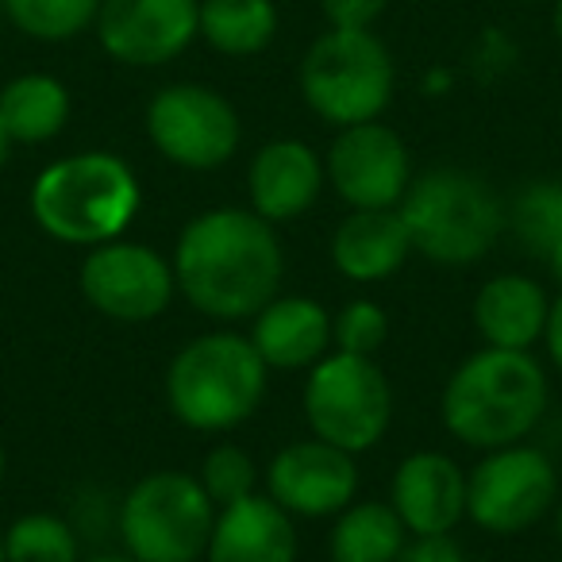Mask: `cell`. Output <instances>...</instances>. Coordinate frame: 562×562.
<instances>
[{
  "instance_id": "obj_23",
  "label": "cell",
  "mask_w": 562,
  "mask_h": 562,
  "mask_svg": "<svg viewBox=\"0 0 562 562\" xmlns=\"http://www.w3.org/2000/svg\"><path fill=\"white\" fill-rule=\"evenodd\" d=\"M405 520L393 505H347L331 528V562H397L405 551Z\"/></svg>"
},
{
  "instance_id": "obj_37",
  "label": "cell",
  "mask_w": 562,
  "mask_h": 562,
  "mask_svg": "<svg viewBox=\"0 0 562 562\" xmlns=\"http://www.w3.org/2000/svg\"><path fill=\"white\" fill-rule=\"evenodd\" d=\"M0 562H4V536H0Z\"/></svg>"
},
{
  "instance_id": "obj_35",
  "label": "cell",
  "mask_w": 562,
  "mask_h": 562,
  "mask_svg": "<svg viewBox=\"0 0 562 562\" xmlns=\"http://www.w3.org/2000/svg\"><path fill=\"white\" fill-rule=\"evenodd\" d=\"M551 270H554V278L562 281V250H554V255H551Z\"/></svg>"
},
{
  "instance_id": "obj_25",
  "label": "cell",
  "mask_w": 562,
  "mask_h": 562,
  "mask_svg": "<svg viewBox=\"0 0 562 562\" xmlns=\"http://www.w3.org/2000/svg\"><path fill=\"white\" fill-rule=\"evenodd\" d=\"M4 562H81L78 536L55 513H27L4 531Z\"/></svg>"
},
{
  "instance_id": "obj_9",
  "label": "cell",
  "mask_w": 562,
  "mask_h": 562,
  "mask_svg": "<svg viewBox=\"0 0 562 562\" xmlns=\"http://www.w3.org/2000/svg\"><path fill=\"white\" fill-rule=\"evenodd\" d=\"M147 135L166 162L204 173L232 162L243 139V124L224 93L196 81H178L150 97Z\"/></svg>"
},
{
  "instance_id": "obj_30",
  "label": "cell",
  "mask_w": 562,
  "mask_h": 562,
  "mask_svg": "<svg viewBox=\"0 0 562 562\" xmlns=\"http://www.w3.org/2000/svg\"><path fill=\"white\" fill-rule=\"evenodd\" d=\"M397 562H467V551L451 536H416L405 543Z\"/></svg>"
},
{
  "instance_id": "obj_13",
  "label": "cell",
  "mask_w": 562,
  "mask_h": 562,
  "mask_svg": "<svg viewBox=\"0 0 562 562\" xmlns=\"http://www.w3.org/2000/svg\"><path fill=\"white\" fill-rule=\"evenodd\" d=\"M201 0H101L97 40L120 66L150 70L189 50L196 40Z\"/></svg>"
},
{
  "instance_id": "obj_11",
  "label": "cell",
  "mask_w": 562,
  "mask_h": 562,
  "mask_svg": "<svg viewBox=\"0 0 562 562\" xmlns=\"http://www.w3.org/2000/svg\"><path fill=\"white\" fill-rule=\"evenodd\" d=\"M81 297L97 308L101 316L120 324H147L178 293V278H173V262H166L158 250L143 247V243L112 239L101 243L86 255L78 270Z\"/></svg>"
},
{
  "instance_id": "obj_38",
  "label": "cell",
  "mask_w": 562,
  "mask_h": 562,
  "mask_svg": "<svg viewBox=\"0 0 562 562\" xmlns=\"http://www.w3.org/2000/svg\"><path fill=\"white\" fill-rule=\"evenodd\" d=\"M531 4H554V0H531Z\"/></svg>"
},
{
  "instance_id": "obj_27",
  "label": "cell",
  "mask_w": 562,
  "mask_h": 562,
  "mask_svg": "<svg viewBox=\"0 0 562 562\" xmlns=\"http://www.w3.org/2000/svg\"><path fill=\"white\" fill-rule=\"evenodd\" d=\"M255 482H258L255 459H250L243 447L220 443V447H212V451L204 454L201 485H204V493H209L216 508L250 497V493H255Z\"/></svg>"
},
{
  "instance_id": "obj_8",
  "label": "cell",
  "mask_w": 562,
  "mask_h": 562,
  "mask_svg": "<svg viewBox=\"0 0 562 562\" xmlns=\"http://www.w3.org/2000/svg\"><path fill=\"white\" fill-rule=\"evenodd\" d=\"M305 416L316 439L339 451H370L385 436L393 416V393L374 359L324 355L305 385Z\"/></svg>"
},
{
  "instance_id": "obj_20",
  "label": "cell",
  "mask_w": 562,
  "mask_h": 562,
  "mask_svg": "<svg viewBox=\"0 0 562 562\" xmlns=\"http://www.w3.org/2000/svg\"><path fill=\"white\" fill-rule=\"evenodd\" d=\"M547 313H551V301L543 285L520 273H501L485 281L474 297L477 331L485 347H501V351H528L543 336Z\"/></svg>"
},
{
  "instance_id": "obj_7",
  "label": "cell",
  "mask_w": 562,
  "mask_h": 562,
  "mask_svg": "<svg viewBox=\"0 0 562 562\" xmlns=\"http://www.w3.org/2000/svg\"><path fill=\"white\" fill-rule=\"evenodd\" d=\"M216 513L201 477L155 470L120 505V539L135 562H196L209 551Z\"/></svg>"
},
{
  "instance_id": "obj_33",
  "label": "cell",
  "mask_w": 562,
  "mask_h": 562,
  "mask_svg": "<svg viewBox=\"0 0 562 562\" xmlns=\"http://www.w3.org/2000/svg\"><path fill=\"white\" fill-rule=\"evenodd\" d=\"M9 150H12V139L4 135V127H0V170H4V162H9Z\"/></svg>"
},
{
  "instance_id": "obj_36",
  "label": "cell",
  "mask_w": 562,
  "mask_h": 562,
  "mask_svg": "<svg viewBox=\"0 0 562 562\" xmlns=\"http://www.w3.org/2000/svg\"><path fill=\"white\" fill-rule=\"evenodd\" d=\"M4 470H9V454H4V443H0V482H4Z\"/></svg>"
},
{
  "instance_id": "obj_31",
  "label": "cell",
  "mask_w": 562,
  "mask_h": 562,
  "mask_svg": "<svg viewBox=\"0 0 562 562\" xmlns=\"http://www.w3.org/2000/svg\"><path fill=\"white\" fill-rule=\"evenodd\" d=\"M543 339H547V351H551V359L559 362V370H562V293H559V301L551 305V313H547Z\"/></svg>"
},
{
  "instance_id": "obj_1",
  "label": "cell",
  "mask_w": 562,
  "mask_h": 562,
  "mask_svg": "<svg viewBox=\"0 0 562 562\" xmlns=\"http://www.w3.org/2000/svg\"><path fill=\"white\" fill-rule=\"evenodd\" d=\"M285 258L270 220L247 209L193 216L173 247V278L196 313L247 321L278 297Z\"/></svg>"
},
{
  "instance_id": "obj_34",
  "label": "cell",
  "mask_w": 562,
  "mask_h": 562,
  "mask_svg": "<svg viewBox=\"0 0 562 562\" xmlns=\"http://www.w3.org/2000/svg\"><path fill=\"white\" fill-rule=\"evenodd\" d=\"M554 40L562 47V0H554Z\"/></svg>"
},
{
  "instance_id": "obj_2",
  "label": "cell",
  "mask_w": 562,
  "mask_h": 562,
  "mask_svg": "<svg viewBox=\"0 0 562 562\" xmlns=\"http://www.w3.org/2000/svg\"><path fill=\"white\" fill-rule=\"evenodd\" d=\"M139 201V178L112 150L58 158L32 186L35 224L70 247H101L120 239L132 227Z\"/></svg>"
},
{
  "instance_id": "obj_21",
  "label": "cell",
  "mask_w": 562,
  "mask_h": 562,
  "mask_svg": "<svg viewBox=\"0 0 562 562\" xmlns=\"http://www.w3.org/2000/svg\"><path fill=\"white\" fill-rule=\"evenodd\" d=\"M70 120V89L55 74H20L0 89V127L12 143L40 147Z\"/></svg>"
},
{
  "instance_id": "obj_28",
  "label": "cell",
  "mask_w": 562,
  "mask_h": 562,
  "mask_svg": "<svg viewBox=\"0 0 562 562\" xmlns=\"http://www.w3.org/2000/svg\"><path fill=\"white\" fill-rule=\"evenodd\" d=\"M385 336H390V321H385V308L374 301H351L339 308V316H331V344L344 355L374 359Z\"/></svg>"
},
{
  "instance_id": "obj_15",
  "label": "cell",
  "mask_w": 562,
  "mask_h": 562,
  "mask_svg": "<svg viewBox=\"0 0 562 562\" xmlns=\"http://www.w3.org/2000/svg\"><path fill=\"white\" fill-rule=\"evenodd\" d=\"M390 505L413 536H451L467 516V474L439 451H416L393 474Z\"/></svg>"
},
{
  "instance_id": "obj_6",
  "label": "cell",
  "mask_w": 562,
  "mask_h": 562,
  "mask_svg": "<svg viewBox=\"0 0 562 562\" xmlns=\"http://www.w3.org/2000/svg\"><path fill=\"white\" fill-rule=\"evenodd\" d=\"M301 97L331 127L378 120L393 101L397 66L370 27H328L301 58Z\"/></svg>"
},
{
  "instance_id": "obj_26",
  "label": "cell",
  "mask_w": 562,
  "mask_h": 562,
  "mask_svg": "<svg viewBox=\"0 0 562 562\" xmlns=\"http://www.w3.org/2000/svg\"><path fill=\"white\" fill-rule=\"evenodd\" d=\"M513 227L524 247L551 258L562 250V181H536L513 201Z\"/></svg>"
},
{
  "instance_id": "obj_10",
  "label": "cell",
  "mask_w": 562,
  "mask_h": 562,
  "mask_svg": "<svg viewBox=\"0 0 562 562\" xmlns=\"http://www.w3.org/2000/svg\"><path fill=\"white\" fill-rule=\"evenodd\" d=\"M559 474L539 447L508 443L490 451L467 477V513L493 536L524 531L554 505Z\"/></svg>"
},
{
  "instance_id": "obj_24",
  "label": "cell",
  "mask_w": 562,
  "mask_h": 562,
  "mask_svg": "<svg viewBox=\"0 0 562 562\" xmlns=\"http://www.w3.org/2000/svg\"><path fill=\"white\" fill-rule=\"evenodd\" d=\"M20 35L40 43H66L97 24L101 0H0Z\"/></svg>"
},
{
  "instance_id": "obj_22",
  "label": "cell",
  "mask_w": 562,
  "mask_h": 562,
  "mask_svg": "<svg viewBox=\"0 0 562 562\" xmlns=\"http://www.w3.org/2000/svg\"><path fill=\"white\" fill-rule=\"evenodd\" d=\"M278 4L273 0H201L196 35L216 55L255 58L278 40Z\"/></svg>"
},
{
  "instance_id": "obj_18",
  "label": "cell",
  "mask_w": 562,
  "mask_h": 562,
  "mask_svg": "<svg viewBox=\"0 0 562 562\" xmlns=\"http://www.w3.org/2000/svg\"><path fill=\"white\" fill-rule=\"evenodd\" d=\"M250 344L273 370L316 367L331 347V316L308 297H273L255 313Z\"/></svg>"
},
{
  "instance_id": "obj_17",
  "label": "cell",
  "mask_w": 562,
  "mask_h": 562,
  "mask_svg": "<svg viewBox=\"0 0 562 562\" xmlns=\"http://www.w3.org/2000/svg\"><path fill=\"white\" fill-rule=\"evenodd\" d=\"M209 562H297V528L293 516L266 493L224 505L212 524Z\"/></svg>"
},
{
  "instance_id": "obj_3",
  "label": "cell",
  "mask_w": 562,
  "mask_h": 562,
  "mask_svg": "<svg viewBox=\"0 0 562 562\" xmlns=\"http://www.w3.org/2000/svg\"><path fill=\"white\" fill-rule=\"evenodd\" d=\"M547 408V378L528 351H485L470 355L443 390V424L454 439L497 451L520 443Z\"/></svg>"
},
{
  "instance_id": "obj_16",
  "label": "cell",
  "mask_w": 562,
  "mask_h": 562,
  "mask_svg": "<svg viewBox=\"0 0 562 562\" xmlns=\"http://www.w3.org/2000/svg\"><path fill=\"white\" fill-rule=\"evenodd\" d=\"M324 162L308 143L301 139H273L255 155L247 173L250 209L270 224L297 220L316 204L324 189Z\"/></svg>"
},
{
  "instance_id": "obj_19",
  "label": "cell",
  "mask_w": 562,
  "mask_h": 562,
  "mask_svg": "<svg viewBox=\"0 0 562 562\" xmlns=\"http://www.w3.org/2000/svg\"><path fill=\"white\" fill-rule=\"evenodd\" d=\"M413 239L397 209L351 212L331 235V262L351 281H382L405 266Z\"/></svg>"
},
{
  "instance_id": "obj_29",
  "label": "cell",
  "mask_w": 562,
  "mask_h": 562,
  "mask_svg": "<svg viewBox=\"0 0 562 562\" xmlns=\"http://www.w3.org/2000/svg\"><path fill=\"white\" fill-rule=\"evenodd\" d=\"M390 0H321L328 27H374Z\"/></svg>"
},
{
  "instance_id": "obj_4",
  "label": "cell",
  "mask_w": 562,
  "mask_h": 562,
  "mask_svg": "<svg viewBox=\"0 0 562 562\" xmlns=\"http://www.w3.org/2000/svg\"><path fill=\"white\" fill-rule=\"evenodd\" d=\"M266 362L247 336L209 331L173 355L166 370L170 413L193 431H232L258 413L266 393Z\"/></svg>"
},
{
  "instance_id": "obj_12",
  "label": "cell",
  "mask_w": 562,
  "mask_h": 562,
  "mask_svg": "<svg viewBox=\"0 0 562 562\" xmlns=\"http://www.w3.org/2000/svg\"><path fill=\"white\" fill-rule=\"evenodd\" d=\"M324 173L355 212L397 209L405 189L413 186L405 139L393 127H385L382 120L339 127Z\"/></svg>"
},
{
  "instance_id": "obj_32",
  "label": "cell",
  "mask_w": 562,
  "mask_h": 562,
  "mask_svg": "<svg viewBox=\"0 0 562 562\" xmlns=\"http://www.w3.org/2000/svg\"><path fill=\"white\" fill-rule=\"evenodd\" d=\"M81 562H135L132 554H93V559H81Z\"/></svg>"
},
{
  "instance_id": "obj_5",
  "label": "cell",
  "mask_w": 562,
  "mask_h": 562,
  "mask_svg": "<svg viewBox=\"0 0 562 562\" xmlns=\"http://www.w3.org/2000/svg\"><path fill=\"white\" fill-rule=\"evenodd\" d=\"M413 250L439 266H474L490 255L505 212L490 186L467 170H431L405 189L397 204Z\"/></svg>"
},
{
  "instance_id": "obj_14",
  "label": "cell",
  "mask_w": 562,
  "mask_h": 562,
  "mask_svg": "<svg viewBox=\"0 0 562 562\" xmlns=\"http://www.w3.org/2000/svg\"><path fill=\"white\" fill-rule=\"evenodd\" d=\"M270 497L290 516H339L351 505L359 490V467L351 451L324 443V439H301L281 447L266 470Z\"/></svg>"
}]
</instances>
